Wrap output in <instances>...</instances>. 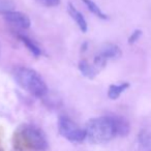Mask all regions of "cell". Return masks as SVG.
I'll return each instance as SVG.
<instances>
[{
	"label": "cell",
	"instance_id": "8fae6325",
	"mask_svg": "<svg viewBox=\"0 0 151 151\" xmlns=\"http://www.w3.org/2000/svg\"><path fill=\"white\" fill-rule=\"evenodd\" d=\"M138 142L141 151H151V132L142 129L138 134Z\"/></svg>",
	"mask_w": 151,
	"mask_h": 151
},
{
	"label": "cell",
	"instance_id": "30bf717a",
	"mask_svg": "<svg viewBox=\"0 0 151 151\" xmlns=\"http://www.w3.org/2000/svg\"><path fill=\"white\" fill-rule=\"evenodd\" d=\"M78 67H79L80 73H82L84 77H86V78H88V79H94L99 71L94 65L90 64L88 61L84 60V59L79 61Z\"/></svg>",
	"mask_w": 151,
	"mask_h": 151
},
{
	"label": "cell",
	"instance_id": "277c9868",
	"mask_svg": "<svg viewBox=\"0 0 151 151\" xmlns=\"http://www.w3.org/2000/svg\"><path fill=\"white\" fill-rule=\"evenodd\" d=\"M59 134L71 143H82L86 139L85 128H82L67 116H60L58 119Z\"/></svg>",
	"mask_w": 151,
	"mask_h": 151
},
{
	"label": "cell",
	"instance_id": "ba28073f",
	"mask_svg": "<svg viewBox=\"0 0 151 151\" xmlns=\"http://www.w3.org/2000/svg\"><path fill=\"white\" fill-rule=\"evenodd\" d=\"M111 117H112V119H113L114 125H115L116 134L119 137L127 136L130 132L129 122L124 117L119 116V115H111Z\"/></svg>",
	"mask_w": 151,
	"mask_h": 151
},
{
	"label": "cell",
	"instance_id": "6da1fadb",
	"mask_svg": "<svg viewBox=\"0 0 151 151\" xmlns=\"http://www.w3.org/2000/svg\"><path fill=\"white\" fill-rule=\"evenodd\" d=\"M13 76L17 84L33 96L42 99L48 94L46 82L34 69L26 66H17L14 68Z\"/></svg>",
	"mask_w": 151,
	"mask_h": 151
},
{
	"label": "cell",
	"instance_id": "9a60e30c",
	"mask_svg": "<svg viewBox=\"0 0 151 151\" xmlns=\"http://www.w3.org/2000/svg\"><path fill=\"white\" fill-rule=\"evenodd\" d=\"M36 2L46 7H55L60 4V0H36Z\"/></svg>",
	"mask_w": 151,
	"mask_h": 151
},
{
	"label": "cell",
	"instance_id": "3957f363",
	"mask_svg": "<svg viewBox=\"0 0 151 151\" xmlns=\"http://www.w3.org/2000/svg\"><path fill=\"white\" fill-rule=\"evenodd\" d=\"M17 140L22 146L34 151H45L49 146L45 132L33 124H23L17 132Z\"/></svg>",
	"mask_w": 151,
	"mask_h": 151
},
{
	"label": "cell",
	"instance_id": "4fadbf2b",
	"mask_svg": "<svg viewBox=\"0 0 151 151\" xmlns=\"http://www.w3.org/2000/svg\"><path fill=\"white\" fill-rule=\"evenodd\" d=\"M83 2H84V4L87 6V9H88L93 15H95L96 17H99V19H101V20L108 19V16L99 9V6L94 2V1H92V0H83Z\"/></svg>",
	"mask_w": 151,
	"mask_h": 151
},
{
	"label": "cell",
	"instance_id": "52a82bcc",
	"mask_svg": "<svg viewBox=\"0 0 151 151\" xmlns=\"http://www.w3.org/2000/svg\"><path fill=\"white\" fill-rule=\"evenodd\" d=\"M67 12H68L71 19H73V21H75V23L78 25L79 29L82 32H86L87 29H88V25H87V21L84 18V16L82 15V13L76 9L73 3H68V4H67Z\"/></svg>",
	"mask_w": 151,
	"mask_h": 151
},
{
	"label": "cell",
	"instance_id": "7a4b0ae2",
	"mask_svg": "<svg viewBox=\"0 0 151 151\" xmlns=\"http://www.w3.org/2000/svg\"><path fill=\"white\" fill-rule=\"evenodd\" d=\"M86 139L92 144L107 143L117 137L111 115L90 119L85 126Z\"/></svg>",
	"mask_w": 151,
	"mask_h": 151
},
{
	"label": "cell",
	"instance_id": "9c48e42d",
	"mask_svg": "<svg viewBox=\"0 0 151 151\" xmlns=\"http://www.w3.org/2000/svg\"><path fill=\"white\" fill-rule=\"evenodd\" d=\"M15 35L17 36L18 40L28 49V51H29L32 55H34L35 57H38L42 55V49H40L29 36H27L24 33H17V34H15Z\"/></svg>",
	"mask_w": 151,
	"mask_h": 151
},
{
	"label": "cell",
	"instance_id": "2e32d148",
	"mask_svg": "<svg viewBox=\"0 0 151 151\" xmlns=\"http://www.w3.org/2000/svg\"><path fill=\"white\" fill-rule=\"evenodd\" d=\"M141 35H142V31H141L140 29L134 30V31L130 34L129 37H128V44H129V45L134 44L137 40H139V38L141 37Z\"/></svg>",
	"mask_w": 151,
	"mask_h": 151
},
{
	"label": "cell",
	"instance_id": "5bb4252c",
	"mask_svg": "<svg viewBox=\"0 0 151 151\" xmlns=\"http://www.w3.org/2000/svg\"><path fill=\"white\" fill-rule=\"evenodd\" d=\"M16 4L13 0H0V14L4 16L9 12L15 11Z\"/></svg>",
	"mask_w": 151,
	"mask_h": 151
},
{
	"label": "cell",
	"instance_id": "7c38bea8",
	"mask_svg": "<svg viewBox=\"0 0 151 151\" xmlns=\"http://www.w3.org/2000/svg\"><path fill=\"white\" fill-rule=\"evenodd\" d=\"M128 87H129V83L127 82L110 85L109 89H108V96L110 99H117Z\"/></svg>",
	"mask_w": 151,
	"mask_h": 151
},
{
	"label": "cell",
	"instance_id": "8992f818",
	"mask_svg": "<svg viewBox=\"0 0 151 151\" xmlns=\"http://www.w3.org/2000/svg\"><path fill=\"white\" fill-rule=\"evenodd\" d=\"M3 18H4L6 23L11 24L17 28H20V29H28L31 25L29 17L21 12H9V13L5 14Z\"/></svg>",
	"mask_w": 151,
	"mask_h": 151
},
{
	"label": "cell",
	"instance_id": "5b68a950",
	"mask_svg": "<svg viewBox=\"0 0 151 151\" xmlns=\"http://www.w3.org/2000/svg\"><path fill=\"white\" fill-rule=\"evenodd\" d=\"M122 52L120 48L116 45L108 44L106 45L101 50L95 55L94 60H93V65L96 67L99 70L105 68L108 61L112 59H117L121 56Z\"/></svg>",
	"mask_w": 151,
	"mask_h": 151
}]
</instances>
